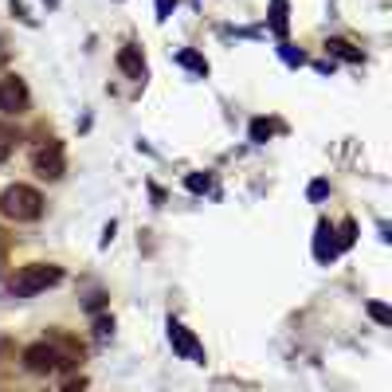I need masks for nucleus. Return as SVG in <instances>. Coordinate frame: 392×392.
Instances as JSON below:
<instances>
[{
	"mask_svg": "<svg viewBox=\"0 0 392 392\" xmlns=\"http://www.w3.org/2000/svg\"><path fill=\"white\" fill-rule=\"evenodd\" d=\"M0 212H4L8 220L28 224V220L43 216V196H39L31 185H12V188H4V192H0Z\"/></svg>",
	"mask_w": 392,
	"mask_h": 392,
	"instance_id": "f257e3e1",
	"label": "nucleus"
},
{
	"mask_svg": "<svg viewBox=\"0 0 392 392\" xmlns=\"http://www.w3.org/2000/svg\"><path fill=\"white\" fill-rule=\"evenodd\" d=\"M24 365H28L31 373H55V368L71 365V357H67V353H59L55 345L39 341V345H28V349H24Z\"/></svg>",
	"mask_w": 392,
	"mask_h": 392,
	"instance_id": "7ed1b4c3",
	"label": "nucleus"
},
{
	"mask_svg": "<svg viewBox=\"0 0 392 392\" xmlns=\"http://www.w3.org/2000/svg\"><path fill=\"white\" fill-rule=\"evenodd\" d=\"M24 106V86L16 78H4L0 83V110H20Z\"/></svg>",
	"mask_w": 392,
	"mask_h": 392,
	"instance_id": "423d86ee",
	"label": "nucleus"
},
{
	"mask_svg": "<svg viewBox=\"0 0 392 392\" xmlns=\"http://www.w3.org/2000/svg\"><path fill=\"white\" fill-rule=\"evenodd\" d=\"M36 169L43 172V177H59V172H63V149L55 145V141H51V157H47L43 149L36 153Z\"/></svg>",
	"mask_w": 392,
	"mask_h": 392,
	"instance_id": "39448f33",
	"label": "nucleus"
},
{
	"mask_svg": "<svg viewBox=\"0 0 392 392\" xmlns=\"http://www.w3.org/2000/svg\"><path fill=\"white\" fill-rule=\"evenodd\" d=\"M63 279V271L59 267H47V263H31V267H24L20 274L12 279V294L16 298H28V294H39V290H47V287H55V282Z\"/></svg>",
	"mask_w": 392,
	"mask_h": 392,
	"instance_id": "f03ea898",
	"label": "nucleus"
},
{
	"mask_svg": "<svg viewBox=\"0 0 392 392\" xmlns=\"http://www.w3.org/2000/svg\"><path fill=\"white\" fill-rule=\"evenodd\" d=\"M169 341H172V349L180 353V357H188V361H204V349L196 345V337L188 334L180 321H169Z\"/></svg>",
	"mask_w": 392,
	"mask_h": 392,
	"instance_id": "20e7f679",
	"label": "nucleus"
},
{
	"mask_svg": "<svg viewBox=\"0 0 392 392\" xmlns=\"http://www.w3.org/2000/svg\"><path fill=\"white\" fill-rule=\"evenodd\" d=\"M8 153V141H0V157H4Z\"/></svg>",
	"mask_w": 392,
	"mask_h": 392,
	"instance_id": "1a4fd4ad",
	"label": "nucleus"
},
{
	"mask_svg": "<svg viewBox=\"0 0 392 392\" xmlns=\"http://www.w3.org/2000/svg\"><path fill=\"white\" fill-rule=\"evenodd\" d=\"M368 314H373L376 321H381V326H388V306H381V302H373L368 306Z\"/></svg>",
	"mask_w": 392,
	"mask_h": 392,
	"instance_id": "6e6552de",
	"label": "nucleus"
},
{
	"mask_svg": "<svg viewBox=\"0 0 392 392\" xmlns=\"http://www.w3.org/2000/svg\"><path fill=\"white\" fill-rule=\"evenodd\" d=\"M122 67L130 71V75H141V63H138V55H133V51H122Z\"/></svg>",
	"mask_w": 392,
	"mask_h": 392,
	"instance_id": "0eeeda50",
	"label": "nucleus"
}]
</instances>
